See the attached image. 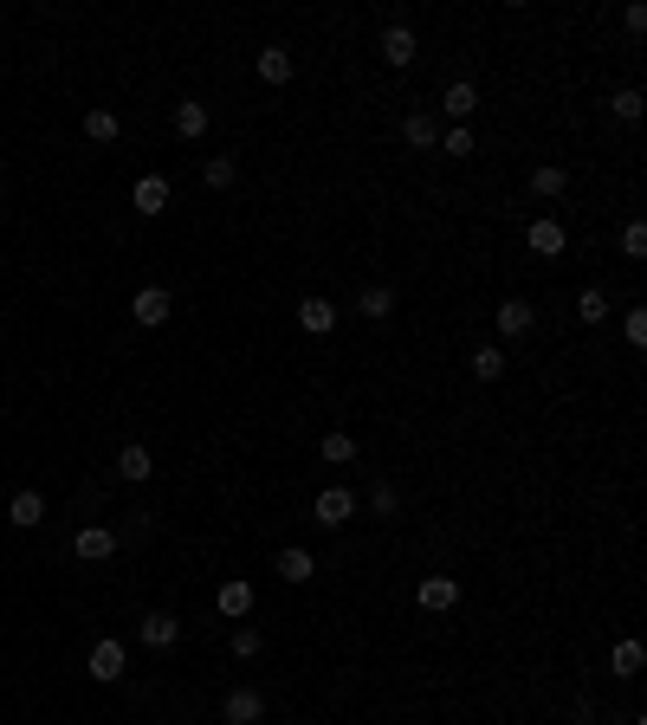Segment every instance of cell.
Here are the masks:
<instances>
[{
    "label": "cell",
    "instance_id": "19",
    "mask_svg": "<svg viewBox=\"0 0 647 725\" xmlns=\"http://www.w3.org/2000/svg\"><path fill=\"white\" fill-rule=\"evenodd\" d=\"M402 143H408V149H434V143H440V123H434L428 111L402 117Z\"/></svg>",
    "mask_w": 647,
    "mask_h": 725
},
{
    "label": "cell",
    "instance_id": "26",
    "mask_svg": "<svg viewBox=\"0 0 647 725\" xmlns=\"http://www.w3.org/2000/svg\"><path fill=\"white\" fill-rule=\"evenodd\" d=\"M201 182H208V188H233V182H240V162H233V156H208Z\"/></svg>",
    "mask_w": 647,
    "mask_h": 725
},
{
    "label": "cell",
    "instance_id": "12",
    "mask_svg": "<svg viewBox=\"0 0 647 725\" xmlns=\"http://www.w3.org/2000/svg\"><path fill=\"white\" fill-rule=\"evenodd\" d=\"M214 603H220V615H227V622H240V615H253V583H246V577H227Z\"/></svg>",
    "mask_w": 647,
    "mask_h": 725
},
{
    "label": "cell",
    "instance_id": "14",
    "mask_svg": "<svg viewBox=\"0 0 647 725\" xmlns=\"http://www.w3.org/2000/svg\"><path fill=\"white\" fill-rule=\"evenodd\" d=\"M298 324H305L311 337L337 331V305H330V298H298Z\"/></svg>",
    "mask_w": 647,
    "mask_h": 725
},
{
    "label": "cell",
    "instance_id": "2",
    "mask_svg": "<svg viewBox=\"0 0 647 725\" xmlns=\"http://www.w3.org/2000/svg\"><path fill=\"white\" fill-rule=\"evenodd\" d=\"M220 719H227V725H259V719H266V693H259V687H233L227 700H220Z\"/></svg>",
    "mask_w": 647,
    "mask_h": 725
},
{
    "label": "cell",
    "instance_id": "7",
    "mask_svg": "<svg viewBox=\"0 0 647 725\" xmlns=\"http://www.w3.org/2000/svg\"><path fill=\"white\" fill-rule=\"evenodd\" d=\"M72 551L85 557V564H104V557L117 551V531H110V525H85V531L72 538Z\"/></svg>",
    "mask_w": 647,
    "mask_h": 725
},
{
    "label": "cell",
    "instance_id": "4",
    "mask_svg": "<svg viewBox=\"0 0 647 725\" xmlns=\"http://www.w3.org/2000/svg\"><path fill=\"white\" fill-rule=\"evenodd\" d=\"M311 512H318V525L337 531V525H350V518H356V492H350V486H324Z\"/></svg>",
    "mask_w": 647,
    "mask_h": 725
},
{
    "label": "cell",
    "instance_id": "27",
    "mask_svg": "<svg viewBox=\"0 0 647 725\" xmlns=\"http://www.w3.org/2000/svg\"><path fill=\"white\" fill-rule=\"evenodd\" d=\"M473 376H479V382H499V376H505V350H499V344L473 350Z\"/></svg>",
    "mask_w": 647,
    "mask_h": 725
},
{
    "label": "cell",
    "instance_id": "1",
    "mask_svg": "<svg viewBox=\"0 0 647 725\" xmlns=\"http://www.w3.org/2000/svg\"><path fill=\"white\" fill-rule=\"evenodd\" d=\"M169 311H175V298L162 292V285H143V292L130 298V318L143 324V331H162V324H169Z\"/></svg>",
    "mask_w": 647,
    "mask_h": 725
},
{
    "label": "cell",
    "instance_id": "32",
    "mask_svg": "<svg viewBox=\"0 0 647 725\" xmlns=\"http://www.w3.org/2000/svg\"><path fill=\"white\" fill-rule=\"evenodd\" d=\"M440 149H447V156H473V130H466V123H453V130L440 136Z\"/></svg>",
    "mask_w": 647,
    "mask_h": 725
},
{
    "label": "cell",
    "instance_id": "35",
    "mask_svg": "<svg viewBox=\"0 0 647 725\" xmlns=\"http://www.w3.org/2000/svg\"><path fill=\"white\" fill-rule=\"evenodd\" d=\"M622 20H628V33H647V7H641V0H628Z\"/></svg>",
    "mask_w": 647,
    "mask_h": 725
},
{
    "label": "cell",
    "instance_id": "20",
    "mask_svg": "<svg viewBox=\"0 0 647 725\" xmlns=\"http://www.w3.org/2000/svg\"><path fill=\"white\" fill-rule=\"evenodd\" d=\"M609 667H615L622 680H635L641 667H647V648H641V641H615V648H609Z\"/></svg>",
    "mask_w": 647,
    "mask_h": 725
},
{
    "label": "cell",
    "instance_id": "11",
    "mask_svg": "<svg viewBox=\"0 0 647 725\" xmlns=\"http://www.w3.org/2000/svg\"><path fill=\"white\" fill-rule=\"evenodd\" d=\"M492 324H499V337H525L531 324H538V311H531L525 298H505V305L492 311Z\"/></svg>",
    "mask_w": 647,
    "mask_h": 725
},
{
    "label": "cell",
    "instance_id": "31",
    "mask_svg": "<svg viewBox=\"0 0 647 725\" xmlns=\"http://www.w3.org/2000/svg\"><path fill=\"white\" fill-rule=\"evenodd\" d=\"M576 318H583V324H609V298H602L596 285H589V292L576 298Z\"/></svg>",
    "mask_w": 647,
    "mask_h": 725
},
{
    "label": "cell",
    "instance_id": "21",
    "mask_svg": "<svg viewBox=\"0 0 647 725\" xmlns=\"http://www.w3.org/2000/svg\"><path fill=\"white\" fill-rule=\"evenodd\" d=\"M563 188H570V169H563V162H544V169H531V195H563Z\"/></svg>",
    "mask_w": 647,
    "mask_h": 725
},
{
    "label": "cell",
    "instance_id": "29",
    "mask_svg": "<svg viewBox=\"0 0 647 725\" xmlns=\"http://www.w3.org/2000/svg\"><path fill=\"white\" fill-rule=\"evenodd\" d=\"M324 460H330V467H350V460H356V434H324Z\"/></svg>",
    "mask_w": 647,
    "mask_h": 725
},
{
    "label": "cell",
    "instance_id": "34",
    "mask_svg": "<svg viewBox=\"0 0 647 725\" xmlns=\"http://www.w3.org/2000/svg\"><path fill=\"white\" fill-rule=\"evenodd\" d=\"M622 331H628V344H647V311H628Z\"/></svg>",
    "mask_w": 647,
    "mask_h": 725
},
{
    "label": "cell",
    "instance_id": "8",
    "mask_svg": "<svg viewBox=\"0 0 647 725\" xmlns=\"http://www.w3.org/2000/svg\"><path fill=\"white\" fill-rule=\"evenodd\" d=\"M123 667H130V654H123V641H98V648H91V680H123Z\"/></svg>",
    "mask_w": 647,
    "mask_h": 725
},
{
    "label": "cell",
    "instance_id": "18",
    "mask_svg": "<svg viewBox=\"0 0 647 725\" xmlns=\"http://www.w3.org/2000/svg\"><path fill=\"white\" fill-rule=\"evenodd\" d=\"M7 518H13V525H20V531H33V525H39V518H46V499H39V492H33V486H26V492H13V505H7Z\"/></svg>",
    "mask_w": 647,
    "mask_h": 725
},
{
    "label": "cell",
    "instance_id": "28",
    "mask_svg": "<svg viewBox=\"0 0 647 725\" xmlns=\"http://www.w3.org/2000/svg\"><path fill=\"white\" fill-rule=\"evenodd\" d=\"M609 111L622 117V123H641V111H647V98H641L635 85H622V91H615V98H609Z\"/></svg>",
    "mask_w": 647,
    "mask_h": 725
},
{
    "label": "cell",
    "instance_id": "16",
    "mask_svg": "<svg viewBox=\"0 0 647 725\" xmlns=\"http://www.w3.org/2000/svg\"><path fill=\"white\" fill-rule=\"evenodd\" d=\"M440 111H447L453 123H466V117L479 111V91L466 85V78H453V85H447V98H440Z\"/></svg>",
    "mask_w": 647,
    "mask_h": 725
},
{
    "label": "cell",
    "instance_id": "23",
    "mask_svg": "<svg viewBox=\"0 0 647 725\" xmlns=\"http://www.w3.org/2000/svg\"><path fill=\"white\" fill-rule=\"evenodd\" d=\"M175 130H182L188 143H195V136H208V104H195V98L175 104Z\"/></svg>",
    "mask_w": 647,
    "mask_h": 725
},
{
    "label": "cell",
    "instance_id": "17",
    "mask_svg": "<svg viewBox=\"0 0 647 725\" xmlns=\"http://www.w3.org/2000/svg\"><path fill=\"white\" fill-rule=\"evenodd\" d=\"M453 603H460V583H453V577H428V583H421V609L447 615Z\"/></svg>",
    "mask_w": 647,
    "mask_h": 725
},
{
    "label": "cell",
    "instance_id": "25",
    "mask_svg": "<svg viewBox=\"0 0 647 725\" xmlns=\"http://www.w3.org/2000/svg\"><path fill=\"white\" fill-rule=\"evenodd\" d=\"M117 130H123L117 111H104V104H98V111H85V136H91V143H117Z\"/></svg>",
    "mask_w": 647,
    "mask_h": 725
},
{
    "label": "cell",
    "instance_id": "30",
    "mask_svg": "<svg viewBox=\"0 0 647 725\" xmlns=\"http://www.w3.org/2000/svg\"><path fill=\"white\" fill-rule=\"evenodd\" d=\"M369 512H376V518H395V512H402V492H395L389 480H376V486H369Z\"/></svg>",
    "mask_w": 647,
    "mask_h": 725
},
{
    "label": "cell",
    "instance_id": "15",
    "mask_svg": "<svg viewBox=\"0 0 647 725\" xmlns=\"http://www.w3.org/2000/svg\"><path fill=\"white\" fill-rule=\"evenodd\" d=\"M149 473H156V460H149V447H143V441H130V447L117 454V480H136V486H143Z\"/></svg>",
    "mask_w": 647,
    "mask_h": 725
},
{
    "label": "cell",
    "instance_id": "24",
    "mask_svg": "<svg viewBox=\"0 0 647 725\" xmlns=\"http://www.w3.org/2000/svg\"><path fill=\"white\" fill-rule=\"evenodd\" d=\"M227 648L240 654V661H259V654H266V635H259L253 622H240V628H233V635H227Z\"/></svg>",
    "mask_w": 647,
    "mask_h": 725
},
{
    "label": "cell",
    "instance_id": "22",
    "mask_svg": "<svg viewBox=\"0 0 647 725\" xmlns=\"http://www.w3.org/2000/svg\"><path fill=\"white\" fill-rule=\"evenodd\" d=\"M311 570H318V557H311L305 544H292V551H279V577H285V583H305Z\"/></svg>",
    "mask_w": 647,
    "mask_h": 725
},
{
    "label": "cell",
    "instance_id": "13",
    "mask_svg": "<svg viewBox=\"0 0 647 725\" xmlns=\"http://www.w3.org/2000/svg\"><path fill=\"white\" fill-rule=\"evenodd\" d=\"M175 641H182V622H175L169 609H156V615H143V648H175Z\"/></svg>",
    "mask_w": 647,
    "mask_h": 725
},
{
    "label": "cell",
    "instance_id": "33",
    "mask_svg": "<svg viewBox=\"0 0 647 725\" xmlns=\"http://www.w3.org/2000/svg\"><path fill=\"white\" fill-rule=\"evenodd\" d=\"M622 253H628V259H647V227H641V221L622 227Z\"/></svg>",
    "mask_w": 647,
    "mask_h": 725
},
{
    "label": "cell",
    "instance_id": "6",
    "mask_svg": "<svg viewBox=\"0 0 647 725\" xmlns=\"http://www.w3.org/2000/svg\"><path fill=\"white\" fill-rule=\"evenodd\" d=\"M382 59H389L395 72H402V65H415L421 59V52H415V26H402V20L382 26Z\"/></svg>",
    "mask_w": 647,
    "mask_h": 725
},
{
    "label": "cell",
    "instance_id": "10",
    "mask_svg": "<svg viewBox=\"0 0 647 725\" xmlns=\"http://www.w3.org/2000/svg\"><path fill=\"white\" fill-rule=\"evenodd\" d=\"M259 78H266V85H292V78H298L292 46H266V52H259Z\"/></svg>",
    "mask_w": 647,
    "mask_h": 725
},
{
    "label": "cell",
    "instance_id": "9",
    "mask_svg": "<svg viewBox=\"0 0 647 725\" xmlns=\"http://www.w3.org/2000/svg\"><path fill=\"white\" fill-rule=\"evenodd\" d=\"M356 318H369V324L395 318V285H363L356 292Z\"/></svg>",
    "mask_w": 647,
    "mask_h": 725
},
{
    "label": "cell",
    "instance_id": "3",
    "mask_svg": "<svg viewBox=\"0 0 647 725\" xmlns=\"http://www.w3.org/2000/svg\"><path fill=\"white\" fill-rule=\"evenodd\" d=\"M525 240H531V253H538V259H563V246H570V234H563L557 214H538V221L525 227Z\"/></svg>",
    "mask_w": 647,
    "mask_h": 725
},
{
    "label": "cell",
    "instance_id": "5",
    "mask_svg": "<svg viewBox=\"0 0 647 725\" xmlns=\"http://www.w3.org/2000/svg\"><path fill=\"white\" fill-rule=\"evenodd\" d=\"M130 201H136V214H143V221H156V214L169 208V175H136Z\"/></svg>",
    "mask_w": 647,
    "mask_h": 725
}]
</instances>
